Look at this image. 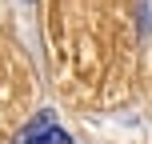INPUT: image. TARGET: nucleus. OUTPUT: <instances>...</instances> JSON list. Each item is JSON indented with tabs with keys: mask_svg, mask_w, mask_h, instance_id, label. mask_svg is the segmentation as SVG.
<instances>
[{
	"mask_svg": "<svg viewBox=\"0 0 152 144\" xmlns=\"http://www.w3.org/2000/svg\"><path fill=\"white\" fill-rule=\"evenodd\" d=\"M24 144H72L68 132L52 124V112H40L36 120L24 128Z\"/></svg>",
	"mask_w": 152,
	"mask_h": 144,
	"instance_id": "nucleus-1",
	"label": "nucleus"
}]
</instances>
